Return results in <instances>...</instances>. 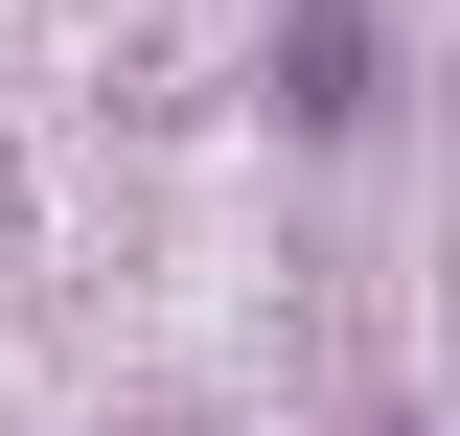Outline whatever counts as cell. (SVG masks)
<instances>
[{
  "label": "cell",
  "instance_id": "cell-1",
  "mask_svg": "<svg viewBox=\"0 0 460 436\" xmlns=\"http://www.w3.org/2000/svg\"><path fill=\"white\" fill-rule=\"evenodd\" d=\"M277 92H299V115H368V23H345V0H299V47H277Z\"/></svg>",
  "mask_w": 460,
  "mask_h": 436
}]
</instances>
